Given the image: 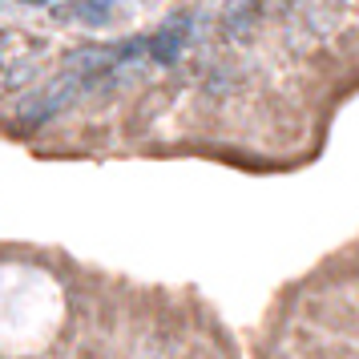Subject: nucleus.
I'll use <instances>...</instances> for the list:
<instances>
[{"instance_id":"f03ea898","label":"nucleus","mask_w":359,"mask_h":359,"mask_svg":"<svg viewBox=\"0 0 359 359\" xmlns=\"http://www.w3.org/2000/svg\"><path fill=\"white\" fill-rule=\"evenodd\" d=\"M149 49H154V61L170 65V61H178V36H174V33L154 36V41H149Z\"/></svg>"},{"instance_id":"f257e3e1","label":"nucleus","mask_w":359,"mask_h":359,"mask_svg":"<svg viewBox=\"0 0 359 359\" xmlns=\"http://www.w3.org/2000/svg\"><path fill=\"white\" fill-rule=\"evenodd\" d=\"M77 77H57V81H49L41 93H33V97L20 105V121H29V126H41V121H49L57 109H65L69 101H73V93H77Z\"/></svg>"}]
</instances>
